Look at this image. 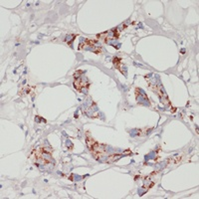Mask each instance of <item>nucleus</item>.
<instances>
[{"label":"nucleus","mask_w":199,"mask_h":199,"mask_svg":"<svg viewBox=\"0 0 199 199\" xmlns=\"http://www.w3.org/2000/svg\"><path fill=\"white\" fill-rule=\"evenodd\" d=\"M86 86H88V85H87V83L85 82V81L83 80V79L77 78L76 80H75V82H74V87H75V89H76L77 91H79V92H82L83 89H84Z\"/></svg>","instance_id":"nucleus-2"},{"label":"nucleus","mask_w":199,"mask_h":199,"mask_svg":"<svg viewBox=\"0 0 199 199\" xmlns=\"http://www.w3.org/2000/svg\"><path fill=\"white\" fill-rule=\"evenodd\" d=\"M121 58H113V65H115V68H117V70H119L121 72Z\"/></svg>","instance_id":"nucleus-3"},{"label":"nucleus","mask_w":199,"mask_h":199,"mask_svg":"<svg viewBox=\"0 0 199 199\" xmlns=\"http://www.w3.org/2000/svg\"><path fill=\"white\" fill-rule=\"evenodd\" d=\"M87 145H88L90 151L93 153L94 157L97 158V159L101 158V156L105 152V147L103 145H100L98 141H96L92 137H87Z\"/></svg>","instance_id":"nucleus-1"},{"label":"nucleus","mask_w":199,"mask_h":199,"mask_svg":"<svg viewBox=\"0 0 199 199\" xmlns=\"http://www.w3.org/2000/svg\"><path fill=\"white\" fill-rule=\"evenodd\" d=\"M119 157H121V154H113L109 157V159L107 160V162H113L115 160H117Z\"/></svg>","instance_id":"nucleus-4"}]
</instances>
